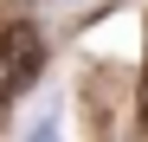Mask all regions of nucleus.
I'll list each match as a JSON object with an SVG mask.
<instances>
[{
    "label": "nucleus",
    "instance_id": "nucleus-2",
    "mask_svg": "<svg viewBox=\"0 0 148 142\" xmlns=\"http://www.w3.org/2000/svg\"><path fill=\"white\" fill-rule=\"evenodd\" d=\"M26 142H58V110H39V123H32Z\"/></svg>",
    "mask_w": 148,
    "mask_h": 142
},
{
    "label": "nucleus",
    "instance_id": "nucleus-1",
    "mask_svg": "<svg viewBox=\"0 0 148 142\" xmlns=\"http://www.w3.org/2000/svg\"><path fill=\"white\" fill-rule=\"evenodd\" d=\"M39 65H45L39 26H0V103L19 97V90L39 78Z\"/></svg>",
    "mask_w": 148,
    "mask_h": 142
}]
</instances>
